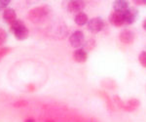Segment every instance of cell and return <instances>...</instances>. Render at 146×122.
<instances>
[{"label":"cell","instance_id":"1","mask_svg":"<svg viewBox=\"0 0 146 122\" xmlns=\"http://www.w3.org/2000/svg\"><path fill=\"white\" fill-rule=\"evenodd\" d=\"M51 14V7L48 5H42L37 6L32 8L31 10L28 12L27 18L30 22L33 23H41L46 19L50 16Z\"/></svg>","mask_w":146,"mask_h":122},{"label":"cell","instance_id":"2","mask_svg":"<svg viewBox=\"0 0 146 122\" xmlns=\"http://www.w3.org/2000/svg\"><path fill=\"white\" fill-rule=\"evenodd\" d=\"M10 29L13 32L15 37L19 40H25L28 37L29 31L27 27L21 20H16L13 23H10Z\"/></svg>","mask_w":146,"mask_h":122},{"label":"cell","instance_id":"3","mask_svg":"<svg viewBox=\"0 0 146 122\" xmlns=\"http://www.w3.org/2000/svg\"><path fill=\"white\" fill-rule=\"evenodd\" d=\"M104 21L100 17H96L93 18L92 20H90L87 23V27L90 30L92 33H98L101 30L104 29Z\"/></svg>","mask_w":146,"mask_h":122},{"label":"cell","instance_id":"4","mask_svg":"<svg viewBox=\"0 0 146 122\" xmlns=\"http://www.w3.org/2000/svg\"><path fill=\"white\" fill-rule=\"evenodd\" d=\"M70 45L75 49H79L83 46L85 43V36L83 31L81 30H75L73 33H71L69 37Z\"/></svg>","mask_w":146,"mask_h":122},{"label":"cell","instance_id":"5","mask_svg":"<svg viewBox=\"0 0 146 122\" xmlns=\"http://www.w3.org/2000/svg\"><path fill=\"white\" fill-rule=\"evenodd\" d=\"M124 16V22L125 25H129L133 23L136 21V18L138 16V10L135 7H129L125 13H123Z\"/></svg>","mask_w":146,"mask_h":122},{"label":"cell","instance_id":"6","mask_svg":"<svg viewBox=\"0 0 146 122\" xmlns=\"http://www.w3.org/2000/svg\"><path fill=\"white\" fill-rule=\"evenodd\" d=\"M86 6V3L85 1H82V0H72V1H69L67 4V10L70 13H80L82 12V10L85 8Z\"/></svg>","mask_w":146,"mask_h":122},{"label":"cell","instance_id":"7","mask_svg":"<svg viewBox=\"0 0 146 122\" xmlns=\"http://www.w3.org/2000/svg\"><path fill=\"white\" fill-rule=\"evenodd\" d=\"M109 22L112 25H114L116 27H123V25H125L123 14L118 13V12H112L109 16Z\"/></svg>","mask_w":146,"mask_h":122},{"label":"cell","instance_id":"8","mask_svg":"<svg viewBox=\"0 0 146 122\" xmlns=\"http://www.w3.org/2000/svg\"><path fill=\"white\" fill-rule=\"evenodd\" d=\"M135 34L133 30L131 29H124L120 32L119 38L121 42H123L125 44H131L133 43V40H135Z\"/></svg>","mask_w":146,"mask_h":122},{"label":"cell","instance_id":"9","mask_svg":"<svg viewBox=\"0 0 146 122\" xmlns=\"http://www.w3.org/2000/svg\"><path fill=\"white\" fill-rule=\"evenodd\" d=\"M129 8V3L127 0H115L113 3V9L114 12L118 13H125Z\"/></svg>","mask_w":146,"mask_h":122},{"label":"cell","instance_id":"10","mask_svg":"<svg viewBox=\"0 0 146 122\" xmlns=\"http://www.w3.org/2000/svg\"><path fill=\"white\" fill-rule=\"evenodd\" d=\"M73 59L77 63H85L88 60V52L84 48H79L73 52Z\"/></svg>","mask_w":146,"mask_h":122},{"label":"cell","instance_id":"11","mask_svg":"<svg viewBox=\"0 0 146 122\" xmlns=\"http://www.w3.org/2000/svg\"><path fill=\"white\" fill-rule=\"evenodd\" d=\"M3 19L6 23H12L14 21L17 20V14H16L15 10L13 8H6L3 11Z\"/></svg>","mask_w":146,"mask_h":122},{"label":"cell","instance_id":"12","mask_svg":"<svg viewBox=\"0 0 146 122\" xmlns=\"http://www.w3.org/2000/svg\"><path fill=\"white\" fill-rule=\"evenodd\" d=\"M126 107H125V111H133L137 109L140 105V102L137 99H129V101L125 102Z\"/></svg>","mask_w":146,"mask_h":122},{"label":"cell","instance_id":"13","mask_svg":"<svg viewBox=\"0 0 146 122\" xmlns=\"http://www.w3.org/2000/svg\"><path fill=\"white\" fill-rule=\"evenodd\" d=\"M74 22L78 25H85L88 23V15L84 12H80V13L76 14L74 17Z\"/></svg>","mask_w":146,"mask_h":122},{"label":"cell","instance_id":"14","mask_svg":"<svg viewBox=\"0 0 146 122\" xmlns=\"http://www.w3.org/2000/svg\"><path fill=\"white\" fill-rule=\"evenodd\" d=\"M100 95H101V97L105 100V102H106V105H107L108 109H110L111 111H114V107H113V105L111 104V101H110L109 97L107 96V94L104 93V92H100Z\"/></svg>","mask_w":146,"mask_h":122},{"label":"cell","instance_id":"15","mask_svg":"<svg viewBox=\"0 0 146 122\" xmlns=\"http://www.w3.org/2000/svg\"><path fill=\"white\" fill-rule=\"evenodd\" d=\"M114 101H115V103H116L117 107H119L121 109L125 111V107H126V104H125L124 101H122V99L119 97V96H114Z\"/></svg>","mask_w":146,"mask_h":122},{"label":"cell","instance_id":"16","mask_svg":"<svg viewBox=\"0 0 146 122\" xmlns=\"http://www.w3.org/2000/svg\"><path fill=\"white\" fill-rule=\"evenodd\" d=\"M138 62L143 67H146V51H142L138 56Z\"/></svg>","mask_w":146,"mask_h":122},{"label":"cell","instance_id":"17","mask_svg":"<svg viewBox=\"0 0 146 122\" xmlns=\"http://www.w3.org/2000/svg\"><path fill=\"white\" fill-rule=\"evenodd\" d=\"M7 39V32L5 29H3L2 27H0V46L6 41Z\"/></svg>","mask_w":146,"mask_h":122},{"label":"cell","instance_id":"18","mask_svg":"<svg viewBox=\"0 0 146 122\" xmlns=\"http://www.w3.org/2000/svg\"><path fill=\"white\" fill-rule=\"evenodd\" d=\"M96 46V40L95 39H90L85 43V48L84 49H88V50H92L94 49Z\"/></svg>","mask_w":146,"mask_h":122},{"label":"cell","instance_id":"19","mask_svg":"<svg viewBox=\"0 0 146 122\" xmlns=\"http://www.w3.org/2000/svg\"><path fill=\"white\" fill-rule=\"evenodd\" d=\"M11 52V48L9 47H3V48H0V59L5 57L6 55H8Z\"/></svg>","mask_w":146,"mask_h":122},{"label":"cell","instance_id":"20","mask_svg":"<svg viewBox=\"0 0 146 122\" xmlns=\"http://www.w3.org/2000/svg\"><path fill=\"white\" fill-rule=\"evenodd\" d=\"M27 105H28L27 101L21 100V101H17V102H15L13 105L15 107H27Z\"/></svg>","mask_w":146,"mask_h":122},{"label":"cell","instance_id":"21","mask_svg":"<svg viewBox=\"0 0 146 122\" xmlns=\"http://www.w3.org/2000/svg\"><path fill=\"white\" fill-rule=\"evenodd\" d=\"M11 0H0V9H4L8 8V5L10 4Z\"/></svg>","mask_w":146,"mask_h":122},{"label":"cell","instance_id":"22","mask_svg":"<svg viewBox=\"0 0 146 122\" xmlns=\"http://www.w3.org/2000/svg\"><path fill=\"white\" fill-rule=\"evenodd\" d=\"M133 3L135 5H145L146 6V0H133Z\"/></svg>","mask_w":146,"mask_h":122},{"label":"cell","instance_id":"23","mask_svg":"<svg viewBox=\"0 0 146 122\" xmlns=\"http://www.w3.org/2000/svg\"><path fill=\"white\" fill-rule=\"evenodd\" d=\"M25 122H35V119H33L32 117H28V118H27V120H25Z\"/></svg>","mask_w":146,"mask_h":122},{"label":"cell","instance_id":"24","mask_svg":"<svg viewBox=\"0 0 146 122\" xmlns=\"http://www.w3.org/2000/svg\"><path fill=\"white\" fill-rule=\"evenodd\" d=\"M142 27H143V29L146 30V19L143 21V23H142Z\"/></svg>","mask_w":146,"mask_h":122},{"label":"cell","instance_id":"25","mask_svg":"<svg viewBox=\"0 0 146 122\" xmlns=\"http://www.w3.org/2000/svg\"><path fill=\"white\" fill-rule=\"evenodd\" d=\"M45 122H55L54 120H52V119H47V120Z\"/></svg>","mask_w":146,"mask_h":122}]
</instances>
